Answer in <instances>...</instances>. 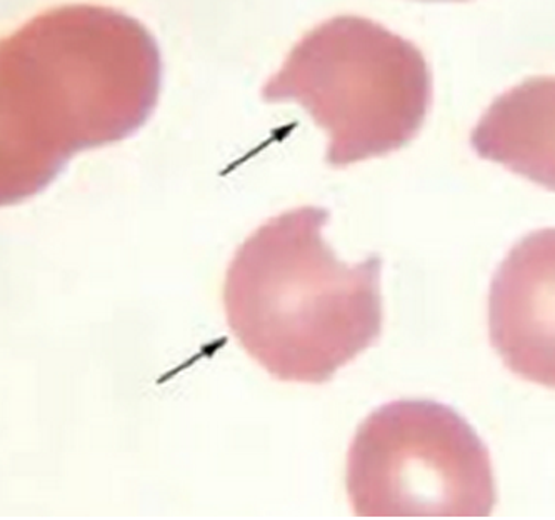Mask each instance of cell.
Masks as SVG:
<instances>
[{
	"instance_id": "3",
	"label": "cell",
	"mask_w": 555,
	"mask_h": 520,
	"mask_svg": "<svg viewBox=\"0 0 555 520\" xmlns=\"http://www.w3.org/2000/svg\"><path fill=\"white\" fill-rule=\"evenodd\" d=\"M260 95L306 108L327 132L325 164L343 169L411 144L433 104V73L411 40L339 15L294 46Z\"/></svg>"
},
{
	"instance_id": "1",
	"label": "cell",
	"mask_w": 555,
	"mask_h": 520,
	"mask_svg": "<svg viewBox=\"0 0 555 520\" xmlns=\"http://www.w3.org/2000/svg\"><path fill=\"white\" fill-rule=\"evenodd\" d=\"M163 87L159 43L102 5L49 9L0 46V203L46 191L80 152L134 135Z\"/></svg>"
},
{
	"instance_id": "2",
	"label": "cell",
	"mask_w": 555,
	"mask_h": 520,
	"mask_svg": "<svg viewBox=\"0 0 555 520\" xmlns=\"http://www.w3.org/2000/svg\"><path fill=\"white\" fill-rule=\"evenodd\" d=\"M307 206L260 225L238 247L224 282L228 324L242 349L282 382L325 384L383 334V259H337Z\"/></svg>"
},
{
	"instance_id": "4",
	"label": "cell",
	"mask_w": 555,
	"mask_h": 520,
	"mask_svg": "<svg viewBox=\"0 0 555 520\" xmlns=\"http://www.w3.org/2000/svg\"><path fill=\"white\" fill-rule=\"evenodd\" d=\"M346 485L358 517H489L498 504L489 448L430 399L372 412L350 444Z\"/></svg>"
},
{
	"instance_id": "6",
	"label": "cell",
	"mask_w": 555,
	"mask_h": 520,
	"mask_svg": "<svg viewBox=\"0 0 555 520\" xmlns=\"http://www.w3.org/2000/svg\"><path fill=\"white\" fill-rule=\"evenodd\" d=\"M554 92L535 77L495 99L470 135L477 156L554 191Z\"/></svg>"
},
{
	"instance_id": "5",
	"label": "cell",
	"mask_w": 555,
	"mask_h": 520,
	"mask_svg": "<svg viewBox=\"0 0 555 520\" xmlns=\"http://www.w3.org/2000/svg\"><path fill=\"white\" fill-rule=\"evenodd\" d=\"M491 342L517 376L554 387V229L524 237L489 297Z\"/></svg>"
}]
</instances>
